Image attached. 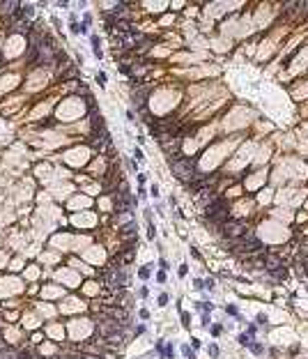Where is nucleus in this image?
<instances>
[{
    "mask_svg": "<svg viewBox=\"0 0 308 359\" xmlns=\"http://www.w3.org/2000/svg\"><path fill=\"white\" fill-rule=\"evenodd\" d=\"M195 159H191V157H182V159H177V161H170V168H173V173H175L179 180H193L195 175H198V170H195Z\"/></svg>",
    "mask_w": 308,
    "mask_h": 359,
    "instance_id": "f257e3e1",
    "label": "nucleus"
},
{
    "mask_svg": "<svg viewBox=\"0 0 308 359\" xmlns=\"http://www.w3.org/2000/svg\"><path fill=\"white\" fill-rule=\"evenodd\" d=\"M221 230H223V235L228 237V239H241V237L248 235L244 221H225V223L221 226Z\"/></svg>",
    "mask_w": 308,
    "mask_h": 359,
    "instance_id": "f03ea898",
    "label": "nucleus"
},
{
    "mask_svg": "<svg viewBox=\"0 0 308 359\" xmlns=\"http://www.w3.org/2000/svg\"><path fill=\"white\" fill-rule=\"evenodd\" d=\"M223 210H228V200H225V198H214V200H209L205 205V217L211 219V217H216V214L223 212Z\"/></svg>",
    "mask_w": 308,
    "mask_h": 359,
    "instance_id": "7ed1b4c3",
    "label": "nucleus"
},
{
    "mask_svg": "<svg viewBox=\"0 0 308 359\" xmlns=\"http://www.w3.org/2000/svg\"><path fill=\"white\" fill-rule=\"evenodd\" d=\"M262 267L267 272H276V269H281V267H283V260L278 258V255H269V253H267V255H262Z\"/></svg>",
    "mask_w": 308,
    "mask_h": 359,
    "instance_id": "20e7f679",
    "label": "nucleus"
},
{
    "mask_svg": "<svg viewBox=\"0 0 308 359\" xmlns=\"http://www.w3.org/2000/svg\"><path fill=\"white\" fill-rule=\"evenodd\" d=\"M147 95H150V88H136L133 90V104H136V108H145V99H147Z\"/></svg>",
    "mask_w": 308,
    "mask_h": 359,
    "instance_id": "39448f33",
    "label": "nucleus"
},
{
    "mask_svg": "<svg viewBox=\"0 0 308 359\" xmlns=\"http://www.w3.org/2000/svg\"><path fill=\"white\" fill-rule=\"evenodd\" d=\"M67 79L76 81V79H78V71H76V69H69V71H64V74H62V81H67Z\"/></svg>",
    "mask_w": 308,
    "mask_h": 359,
    "instance_id": "423d86ee",
    "label": "nucleus"
},
{
    "mask_svg": "<svg viewBox=\"0 0 308 359\" xmlns=\"http://www.w3.org/2000/svg\"><path fill=\"white\" fill-rule=\"evenodd\" d=\"M248 348H251V352H253V355H262V352H264L262 343H251V345H248Z\"/></svg>",
    "mask_w": 308,
    "mask_h": 359,
    "instance_id": "0eeeda50",
    "label": "nucleus"
},
{
    "mask_svg": "<svg viewBox=\"0 0 308 359\" xmlns=\"http://www.w3.org/2000/svg\"><path fill=\"white\" fill-rule=\"evenodd\" d=\"M237 341L241 343V345H246V348H248V345H251V343H253V338H251V336H248V334H239V338H237Z\"/></svg>",
    "mask_w": 308,
    "mask_h": 359,
    "instance_id": "6e6552de",
    "label": "nucleus"
},
{
    "mask_svg": "<svg viewBox=\"0 0 308 359\" xmlns=\"http://www.w3.org/2000/svg\"><path fill=\"white\" fill-rule=\"evenodd\" d=\"M92 46H94V55L101 58V48H99V37L97 35H92Z\"/></svg>",
    "mask_w": 308,
    "mask_h": 359,
    "instance_id": "1a4fd4ad",
    "label": "nucleus"
},
{
    "mask_svg": "<svg viewBox=\"0 0 308 359\" xmlns=\"http://www.w3.org/2000/svg\"><path fill=\"white\" fill-rule=\"evenodd\" d=\"M150 267H152V265H147V267H143V269L138 272V276H140V279H147V276H150Z\"/></svg>",
    "mask_w": 308,
    "mask_h": 359,
    "instance_id": "9d476101",
    "label": "nucleus"
},
{
    "mask_svg": "<svg viewBox=\"0 0 308 359\" xmlns=\"http://www.w3.org/2000/svg\"><path fill=\"white\" fill-rule=\"evenodd\" d=\"M207 352H209V357H219V348H216V345H209Z\"/></svg>",
    "mask_w": 308,
    "mask_h": 359,
    "instance_id": "9b49d317",
    "label": "nucleus"
},
{
    "mask_svg": "<svg viewBox=\"0 0 308 359\" xmlns=\"http://www.w3.org/2000/svg\"><path fill=\"white\" fill-rule=\"evenodd\" d=\"M225 313H230V315H239V311H237V306H232V304H230V306H225Z\"/></svg>",
    "mask_w": 308,
    "mask_h": 359,
    "instance_id": "f8f14e48",
    "label": "nucleus"
},
{
    "mask_svg": "<svg viewBox=\"0 0 308 359\" xmlns=\"http://www.w3.org/2000/svg\"><path fill=\"white\" fill-rule=\"evenodd\" d=\"M182 352H184V355H186L189 359H195V357H193V352H191V348H189V345H184V348H182Z\"/></svg>",
    "mask_w": 308,
    "mask_h": 359,
    "instance_id": "ddd939ff",
    "label": "nucleus"
},
{
    "mask_svg": "<svg viewBox=\"0 0 308 359\" xmlns=\"http://www.w3.org/2000/svg\"><path fill=\"white\" fill-rule=\"evenodd\" d=\"M255 320H258V324H262V327H264V324H267V315H264V313H260V315L255 318Z\"/></svg>",
    "mask_w": 308,
    "mask_h": 359,
    "instance_id": "4468645a",
    "label": "nucleus"
},
{
    "mask_svg": "<svg viewBox=\"0 0 308 359\" xmlns=\"http://www.w3.org/2000/svg\"><path fill=\"white\" fill-rule=\"evenodd\" d=\"M120 69H122V74H127V76H131V67H129V65H120Z\"/></svg>",
    "mask_w": 308,
    "mask_h": 359,
    "instance_id": "2eb2a0df",
    "label": "nucleus"
},
{
    "mask_svg": "<svg viewBox=\"0 0 308 359\" xmlns=\"http://www.w3.org/2000/svg\"><path fill=\"white\" fill-rule=\"evenodd\" d=\"M168 304V295H159V306H166Z\"/></svg>",
    "mask_w": 308,
    "mask_h": 359,
    "instance_id": "dca6fc26",
    "label": "nucleus"
},
{
    "mask_svg": "<svg viewBox=\"0 0 308 359\" xmlns=\"http://www.w3.org/2000/svg\"><path fill=\"white\" fill-rule=\"evenodd\" d=\"M182 320H184V327H189V324H191V315H189V313H182Z\"/></svg>",
    "mask_w": 308,
    "mask_h": 359,
    "instance_id": "f3484780",
    "label": "nucleus"
},
{
    "mask_svg": "<svg viewBox=\"0 0 308 359\" xmlns=\"http://www.w3.org/2000/svg\"><path fill=\"white\" fill-rule=\"evenodd\" d=\"M97 83L99 85H106V74H97Z\"/></svg>",
    "mask_w": 308,
    "mask_h": 359,
    "instance_id": "a211bd4d",
    "label": "nucleus"
},
{
    "mask_svg": "<svg viewBox=\"0 0 308 359\" xmlns=\"http://www.w3.org/2000/svg\"><path fill=\"white\" fill-rule=\"evenodd\" d=\"M198 306L203 308V311H211V304H207V302H203V304H198Z\"/></svg>",
    "mask_w": 308,
    "mask_h": 359,
    "instance_id": "6ab92c4d",
    "label": "nucleus"
},
{
    "mask_svg": "<svg viewBox=\"0 0 308 359\" xmlns=\"http://www.w3.org/2000/svg\"><path fill=\"white\" fill-rule=\"evenodd\" d=\"M211 334H214V336H219V334H221V327H219V324H214V327H211Z\"/></svg>",
    "mask_w": 308,
    "mask_h": 359,
    "instance_id": "aec40b11",
    "label": "nucleus"
},
{
    "mask_svg": "<svg viewBox=\"0 0 308 359\" xmlns=\"http://www.w3.org/2000/svg\"><path fill=\"white\" fill-rule=\"evenodd\" d=\"M193 286H195L198 290H203V288H205V286H203V281H200V279H195V281H193Z\"/></svg>",
    "mask_w": 308,
    "mask_h": 359,
    "instance_id": "412c9836",
    "label": "nucleus"
},
{
    "mask_svg": "<svg viewBox=\"0 0 308 359\" xmlns=\"http://www.w3.org/2000/svg\"><path fill=\"white\" fill-rule=\"evenodd\" d=\"M203 286H205V288H209V290H211V288H214V281H211V279H207V281L203 283Z\"/></svg>",
    "mask_w": 308,
    "mask_h": 359,
    "instance_id": "4be33fe9",
    "label": "nucleus"
},
{
    "mask_svg": "<svg viewBox=\"0 0 308 359\" xmlns=\"http://www.w3.org/2000/svg\"><path fill=\"white\" fill-rule=\"evenodd\" d=\"M157 281H161V283H163V281H166V274H163V272H159V274H157Z\"/></svg>",
    "mask_w": 308,
    "mask_h": 359,
    "instance_id": "5701e85b",
    "label": "nucleus"
},
{
    "mask_svg": "<svg viewBox=\"0 0 308 359\" xmlns=\"http://www.w3.org/2000/svg\"><path fill=\"white\" fill-rule=\"evenodd\" d=\"M186 272H189V269H186V265H182V267H179V276H186Z\"/></svg>",
    "mask_w": 308,
    "mask_h": 359,
    "instance_id": "b1692460",
    "label": "nucleus"
},
{
    "mask_svg": "<svg viewBox=\"0 0 308 359\" xmlns=\"http://www.w3.org/2000/svg\"><path fill=\"white\" fill-rule=\"evenodd\" d=\"M18 359H32V357H30V352H21V355H18Z\"/></svg>",
    "mask_w": 308,
    "mask_h": 359,
    "instance_id": "393cba45",
    "label": "nucleus"
},
{
    "mask_svg": "<svg viewBox=\"0 0 308 359\" xmlns=\"http://www.w3.org/2000/svg\"><path fill=\"white\" fill-rule=\"evenodd\" d=\"M53 124V117H46V122H42V127H51Z\"/></svg>",
    "mask_w": 308,
    "mask_h": 359,
    "instance_id": "a878e982",
    "label": "nucleus"
},
{
    "mask_svg": "<svg viewBox=\"0 0 308 359\" xmlns=\"http://www.w3.org/2000/svg\"><path fill=\"white\" fill-rule=\"evenodd\" d=\"M147 230H150V233H147L150 237H154V235H157V230H154V226H152V223H150V228H147Z\"/></svg>",
    "mask_w": 308,
    "mask_h": 359,
    "instance_id": "bb28decb",
    "label": "nucleus"
}]
</instances>
